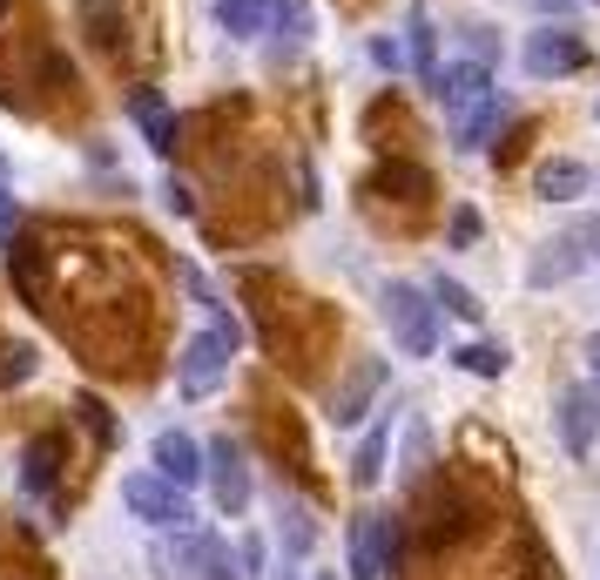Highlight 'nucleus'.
I'll use <instances>...</instances> for the list:
<instances>
[{
	"instance_id": "f257e3e1",
	"label": "nucleus",
	"mask_w": 600,
	"mask_h": 580,
	"mask_svg": "<svg viewBox=\"0 0 600 580\" xmlns=\"http://www.w3.org/2000/svg\"><path fill=\"white\" fill-rule=\"evenodd\" d=\"M236 344H244V324H236L223 304H210V331H196V338L183 344V358H176V392H183V399H210L216 384L230 378Z\"/></svg>"
},
{
	"instance_id": "f03ea898",
	"label": "nucleus",
	"mask_w": 600,
	"mask_h": 580,
	"mask_svg": "<svg viewBox=\"0 0 600 580\" xmlns=\"http://www.w3.org/2000/svg\"><path fill=\"white\" fill-rule=\"evenodd\" d=\"M378 304H385V324H391V338H398V352H405V358H432L438 352V304L419 284L398 277V284H385Z\"/></svg>"
},
{
	"instance_id": "7ed1b4c3",
	"label": "nucleus",
	"mask_w": 600,
	"mask_h": 580,
	"mask_svg": "<svg viewBox=\"0 0 600 580\" xmlns=\"http://www.w3.org/2000/svg\"><path fill=\"white\" fill-rule=\"evenodd\" d=\"M163 567H169V580H244V573H236L230 540L196 533V526H183L176 547H163Z\"/></svg>"
},
{
	"instance_id": "20e7f679",
	"label": "nucleus",
	"mask_w": 600,
	"mask_h": 580,
	"mask_svg": "<svg viewBox=\"0 0 600 580\" xmlns=\"http://www.w3.org/2000/svg\"><path fill=\"white\" fill-rule=\"evenodd\" d=\"M122 507L142 520V526H155V533H183V526H196V513H189V499H183V486H169V480H155V473H129L122 480Z\"/></svg>"
},
{
	"instance_id": "39448f33",
	"label": "nucleus",
	"mask_w": 600,
	"mask_h": 580,
	"mask_svg": "<svg viewBox=\"0 0 600 580\" xmlns=\"http://www.w3.org/2000/svg\"><path fill=\"white\" fill-rule=\"evenodd\" d=\"M203 480H210V499H216V513H244L250 507V493H257V480H250V459H244V446H236L230 433L216 439V446H203Z\"/></svg>"
},
{
	"instance_id": "423d86ee",
	"label": "nucleus",
	"mask_w": 600,
	"mask_h": 580,
	"mask_svg": "<svg viewBox=\"0 0 600 580\" xmlns=\"http://www.w3.org/2000/svg\"><path fill=\"white\" fill-rule=\"evenodd\" d=\"M398 560V520L391 513H357L351 520V580H385Z\"/></svg>"
},
{
	"instance_id": "0eeeda50",
	"label": "nucleus",
	"mask_w": 600,
	"mask_h": 580,
	"mask_svg": "<svg viewBox=\"0 0 600 580\" xmlns=\"http://www.w3.org/2000/svg\"><path fill=\"white\" fill-rule=\"evenodd\" d=\"M519 61H527V74L533 82H560V74H580L587 68V42L580 34H567V27H540V34H527V48H519Z\"/></svg>"
},
{
	"instance_id": "6e6552de",
	"label": "nucleus",
	"mask_w": 600,
	"mask_h": 580,
	"mask_svg": "<svg viewBox=\"0 0 600 580\" xmlns=\"http://www.w3.org/2000/svg\"><path fill=\"white\" fill-rule=\"evenodd\" d=\"M553 425H560V446L567 459H587L593 439H600V384H567L553 405Z\"/></svg>"
},
{
	"instance_id": "1a4fd4ad",
	"label": "nucleus",
	"mask_w": 600,
	"mask_h": 580,
	"mask_svg": "<svg viewBox=\"0 0 600 580\" xmlns=\"http://www.w3.org/2000/svg\"><path fill=\"white\" fill-rule=\"evenodd\" d=\"M432 95H438V108H446L452 122H466L479 102H493V74H486V61H452V68L432 74Z\"/></svg>"
},
{
	"instance_id": "9d476101",
	"label": "nucleus",
	"mask_w": 600,
	"mask_h": 580,
	"mask_svg": "<svg viewBox=\"0 0 600 580\" xmlns=\"http://www.w3.org/2000/svg\"><path fill=\"white\" fill-rule=\"evenodd\" d=\"M385 358H365V365H357L344 384H338V392H331V425H344V433H351V425H365V412L378 405V392H385Z\"/></svg>"
},
{
	"instance_id": "9b49d317",
	"label": "nucleus",
	"mask_w": 600,
	"mask_h": 580,
	"mask_svg": "<svg viewBox=\"0 0 600 580\" xmlns=\"http://www.w3.org/2000/svg\"><path fill=\"white\" fill-rule=\"evenodd\" d=\"M149 459H155V480H169V486H203V446H196L183 425H169V433H155V446H149Z\"/></svg>"
},
{
	"instance_id": "f8f14e48",
	"label": "nucleus",
	"mask_w": 600,
	"mask_h": 580,
	"mask_svg": "<svg viewBox=\"0 0 600 580\" xmlns=\"http://www.w3.org/2000/svg\"><path fill=\"white\" fill-rule=\"evenodd\" d=\"M129 115H136V129H142V142L155 149V156H176V142H183V129H176V108L155 95V88H136L129 95Z\"/></svg>"
},
{
	"instance_id": "ddd939ff",
	"label": "nucleus",
	"mask_w": 600,
	"mask_h": 580,
	"mask_svg": "<svg viewBox=\"0 0 600 580\" xmlns=\"http://www.w3.org/2000/svg\"><path fill=\"white\" fill-rule=\"evenodd\" d=\"M580 270H587L580 244H574V237H553V244H540V250L527 257V284H533V291H553V284H574Z\"/></svg>"
},
{
	"instance_id": "4468645a",
	"label": "nucleus",
	"mask_w": 600,
	"mask_h": 580,
	"mask_svg": "<svg viewBox=\"0 0 600 580\" xmlns=\"http://www.w3.org/2000/svg\"><path fill=\"white\" fill-rule=\"evenodd\" d=\"M587 163H574V156H553V163H540V176H533V189L546 203H574V197H587Z\"/></svg>"
},
{
	"instance_id": "2eb2a0df",
	"label": "nucleus",
	"mask_w": 600,
	"mask_h": 580,
	"mask_svg": "<svg viewBox=\"0 0 600 580\" xmlns=\"http://www.w3.org/2000/svg\"><path fill=\"white\" fill-rule=\"evenodd\" d=\"M55 459H61V433H34V439H27V452H21L27 493H48V486H55Z\"/></svg>"
},
{
	"instance_id": "dca6fc26",
	"label": "nucleus",
	"mask_w": 600,
	"mask_h": 580,
	"mask_svg": "<svg viewBox=\"0 0 600 580\" xmlns=\"http://www.w3.org/2000/svg\"><path fill=\"white\" fill-rule=\"evenodd\" d=\"M82 27H89V42L95 48H122V34H129V21H122V8H115V0H82Z\"/></svg>"
},
{
	"instance_id": "f3484780",
	"label": "nucleus",
	"mask_w": 600,
	"mask_h": 580,
	"mask_svg": "<svg viewBox=\"0 0 600 580\" xmlns=\"http://www.w3.org/2000/svg\"><path fill=\"white\" fill-rule=\"evenodd\" d=\"M385 452H391V425H372V433L357 439V459H351V480H357V486H378V480H385Z\"/></svg>"
},
{
	"instance_id": "a211bd4d",
	"label": "nucleus",
	"mask_w": 600,
	"mask_h": 580,
	"mask_svg": "<svg viewBox=\"0 0 600 580\" xmlns=\"http://www.w3.org/2000/svg\"><path fill=\"white\" fill-rule=\"evenodd\" d=\"M499 122H506V102L493 95V102H479L466 122H452V142H459V149H486V135H493Z\"/></svg>"
},
{
	"instance_id": "6ab92c4d",
	"label": "nucleus",
	"mask_w": 600,
	"mask_h": 580,
	"mask_svg": "<svg viewBox=\"0 0 600 580\" xmlns=\"http://www.w3.org/2000/svg\"><path fill=\"white\" fill-rule=\"evenodd\" d=\"M263 0H216V21H223V34H236V42H257L263 34Z\"/></svg>"
},
{
	"instance_id": "aec40b11",
	"label": "nucleus",
	"mask_w": 600,
	"mask_h": 580,
	"mask_svg": "<svg viewBox=\"0 0 600 580\" xmlns=\"http://www.w3.org/2000/svg\"><path fill=\"white\" fill-rule=\"evenodd\" d=\"M432 304H438V311H452L459 324H479V311H486V304H479L466 284H452V277H432V291H425Z\"/></svg>"
},
{
	"instance_id": "412c9836",
	"label": "nucleus",
	"mask_w": 600,
	"mask_h": 580,
	"mask_svg": "<svg viewBox=\"0 0 600 580\" xmlns=\"http://www.w3.org/2000/svg\"><path fill=\"white\" fill-rule=\"evenodd\" d=\"M452 365L459 371H472V378H506V344H459V352H452Z\"/></svg>"
},
{
	"instance_id": "4be33fe9",
	"label": "nucleus",
	"mask_w": 600,
	"mask_h": 580,
	"mask_svg": "<svg viewBox=\"0 0 600 580\" xmlns=\"http://www.w3.org/2000/svg\"><path fill=\"white\" fill-rule=\"evenodd\" d=\"M405 48H412V68L432 82V74H438V42H432V21H425V14L405 21Z\"/></svg>"
},
{
	"instance_id": "5701e85b",
	"label": "nucleus",
	"mask_w": 600,
	"mask_h": 580,
	"mask_svg": "<svg viewBox=\"0 0 600 580\" xmlns=\"http://www.w3.org/2000/svg\"><path fill=\"white\" fill-rule=\"evenodd\" d=\"M263 8H270L277 21L291 27V42H310V27H317V21H310V8H304V0H263Z\"/></svg>"
},
{
	"instance_id": "b1692460",
	"label": "nucleus",
	"mask_w": 600,
	"mask_h": 580,
	"mask_svg": "<svg viewBox=\"0 0 600 580\" xmlns=\"http://www.w3.org/2000/svg\"><path fill=\"white\" fill-rule=\"evenodd\" d=\"M34 378V344H0V384Z\"/></svg>"
},
{
	"instance_id": "393cba45",
	"label": "nucleus",
	"mask_w": 600,
	"mask_h": 580,
	"mask_svg": "<svg viewBox=\"0 0 600 580\" xmlns=\"http://www.w3.org/2000/svg\"><path fill=\"white\" fill-rule=\"evenodd\" d=\"M284 554H291V560H304V554H310V520H304L297 507L284 513Z\"/></svg>"
},
{
	"instance_id": "a878e982",
	"label": "nucleus",
	"mask_w": 600,
	"mask_h": 580,
	"mask_svg": "<svg viewBox=\"0 0 600 580\" xmlns=\"http://www.w3.org/2000/svg\"><path fill=\"white\" fill-rule=\"evenodd\" d=\"M567 237L580 244V257H587V263H600V216H580V223L567 229Z\"/></svg>"
},
{
	"instance_id": "bb28decb",
	"label": "nucleus",
	"mask_w": 600,
	"mask_h": 580,
	"mask_svg": "<svg viewBox=\"0 0 600 580\" xmlns=\"http://www.w3.org/2000/svg\"><path fill=\"white\" fill-rule=\"evenodd\" d=\"M472 244H479V210L459 203V210H452V250H472Z\"/></svg>"
},
{
	"instance_id": "cd10ccee",
	"label": "nucleus",
	"mask_w": 600,
	"mask_h": 580,
	"mask_svg": "<svg viewBox=\"0 0 600 580\" xmlns=\"http://www.w3.org/2000/svg\"><path fill=\"white\" fill-rule=\"evenodd\" d=\"M372 61H378L385 74H398V68H405V48H398L391 34H378V42H372Z\"/></svg>"
},
{
	"instance_id": "c85d7f7f",
	"label": "nucleus",
	"mask_w": 600,
	"mask_h": 580,
	"mask_svg": "<svg viewBox=\"0 0 600 580\" xmlns=\"http://www.w3.org/2000/svg\"><path fill=\"white\" fill-rule=\"evenodd\" d=\"M82 418H89V433H95V439H102V446H108V439H115V418H108V412H102V399H82Z\"/></svg>"
},
{
	"instance_id": "c756f323",
	"label": "nucleus",
	"mask_w": 600,
	"mask_h": 580,
	"mask_svg": "<svg viewBox=\"0 0 600 580\" xmlns=\"http://www.w3.org/2000/svg\"><path fill=\"white\" fill-rule=\"evenodd\" d=\"M236 573H263V540H244V547H236Z\"/></svg>"
},
{
	"instance_id": "7c9ffc66",
	"label": "nucleus",
	"mask_w": 600,
	"mask_h": 580,
	"mask_svg": "<svg viewBox=\"0 0 600 580\" xmlns=\"http://www.w3.org/2000/svg\"><path fill=\"white\" fill-rule=\"evenodd\" d=\"M163 203H169V210H176V216H196V197H189V189H183V182H176V176H169V182H163Z\"/></svg>"
},
{
	"instance_id": "2f4dec72",
	"label": "nucleus",
	"mask_w": 600,
	"mask_h": 580,
	"mask_svg": "<svg viewBox=\"0 0 600 580\" xmlns=\"http://www.w3.org/2000/svg\"><path fill=\"white\" fill-rule=\"evenodd\" d=\"M14 223H21V210H14V189L0 182V237H14Z\"/></svg>"
},
{
	"instance_id": "473e14b6",
	"label": "nucleus",
	"mask_w": 600,
	"mask_h": 580,
	"mask_svg": "<svg viewBox=\"0 0 600 580\" xmlns=\"http://www.w3.org/2000/svg\"><path fill=\"white\" fill-rule=\"evenodd\" d=\"M580 352H587V365H593V378H600V331H593V338L580 344Z\"/></svg>"
},
{
	"instance_id": "72a5a7b5",
	"label": "nucleus",
	"mask_w": 600,
	"mask_h": 580,
	"mask_svg": "<svg viewBox=\"0 0 600 580\" xmlns=\"http://www.w3.org/2000/svg\"><path fill=\"white\" fill-rule=\"evenodd\" d=\"M533 8H540V14H567V8H574V0H533Z\"/></svg>"
},
{
	"instance_id": "f704fd0d",
	"label": "nucleus",
	"mask_w": 600,
	"mask_h": 580,
	"mask_svg": "<svg viewBox=\"0 0 600 580\" xmlns=\"http://www.w3.org/2000/svg\"><path fill=\"white\" fill-rule=\"evenodd\" d=\"M0 182H8V163H0Z\"/></svg>"
},
{
	"instance_id": "c9c22d12",
	"label": "nucleus",
	"mask_w": 600,
	"mask_h": 580,
	"mask_svg": "<svg viewBox=\"0 0 600 580\" xmlns=\"http://www.w3.org/2000/svg\"><path fill=\"white\" fill-rule=\"evenodd\" d=\"M277 580H297V573H277Z\"/></svg>"
},
{
	"instance_id": "e433bc0d",
	"label": "nucleus",
	"mask_w": 600,
	"mask_h": 580,
	"mask_svg": "<svg viewBox=\"0 0 600 580\" xmlns=\"http://www.w3.org/2000/svg\"><path fill=\"white\" fill-rule=\"evenodd\" d=\"M317 580H331V573H317Z\"/></svg>"
}]
</instances>
